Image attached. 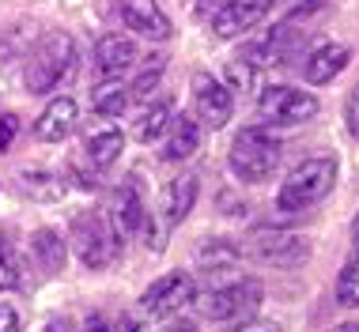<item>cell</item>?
<instances>
[{"label": "cell", "mask_w": 359, "mask_h": 332, "mask_svg": "<svg viewBox=\"0 0 359 332\" xmlns=\"http://www.w3.org/2000/svg\"><path fill=\"white\" fill-rule=\"evenodd\" d=\"M280 155H284V144L276 140L265 125H254V129H242L235 140H231V151H227V162H231V174L238 181H269L280 166Z\"/></svg>", "instance_id": "6da1fadb"}, {"label": "cell", "mask_w": 359, "mask_h": 332, "mask_svg": "<svg viewBox=\"0 0 359 332\" xmlns=\"http://www.w3.org/2000/svg\"><path fill=\"white\" fill-rule=\"evenodd\" d=\"M72 61H76V42L65 31H50L38 38V46L27 53L23 61V83L31 95H46L53 91L65 76L72 72Z\"/></svg>", "instance_id": "7a4b0ae2"}, {"label": "cell", "mask_w": 359, "mask_h": 332, "mask_svg": "<svg viewBox=\"0 0 359 332\" xmlns=\"http://www.w3.org/2000/svg\"><path fill=\"white\" fill-rule=\"evenodd\" d=\"M333 185H337V159H325V155L322 159H306L280 181L276 204L280 212H306L318 200H325L333 193Z\"/></svg>", "instance_id": "3957f363"}, {"label": "cell", "mask_w": 359, "mask_h": 332, "mask_svg": "<svg viewBox=\"0 0 359 332\" xmlns=\"http://www.w3.org/2000/svg\"><path fill=\"white\" fill-rule=\"evenodd\" d=\"M69 242L76 249V257L83 261V268L99 272L106 268L114 257H118V234H114L110 219L102 216V212H80V216L72 219V230H69Z\"/></svg>", "instance_id": "277c9868"}, {"label": "cell", "mask_w": 359, "mask_h": 332, "mask_svg": "<svg viewBox=\"0 0 359 332\" xmlns=\"http://www.w3.org/2000/svg\"><path fill=\"white\" fill-rule=\"evenodd\" d=\"M242 253H246L250 261H257V265H269V268H299L310 261V242L299 238V234H291V230L257 227L246 238Z\"/></svg>", "instance_id": "5b68a950"}, {"label": "cell", "mask_w": 359, "mask_h": 332, "mask_svg": "<svg viewBox=\"0 0 359 332\" xmlns=\"http://www.w3.org/2000/svg\"><path fill=\"white\" fill-rule=\"evenodd\" d=\"M261 295L265 291H261L257 279H238V283H227V287L197 295V310L208 321H242L261 306Z\"/></svg>", "instance_id": "8992f818"}, {"label": "cell", "mask_w": 359, "mask_h": 332, "mask_svg": "<svg viewBox=\"0 0 359 332\" xmlns=\"http://www.w3.org/2000/svg\"><path fill=\"white\" fill-rule=\"evenodd\" d=\"M257 110L269 125H303L310 117H318L322 102L310 91H299V87H287V83H273L261 91Z\"/></svg>", "instance_id": "52a82bcc"}, {"label": "cell", "mask_w": 359, "mask_h": 332, "mask_svg": "<svg viewBox=\"0 0 359 332\" xmlns=\"http://www.w3.org/2000/svg\"><path fill=\"white\" fill-rule=\"evenodd\" d=\"M193 295H197V291H193V276H189V272H167V276H159L140 295V310L148 317L163 321V317H174L186 302H193Z\"/></svg>", "instance_id": "ba28073f"}, {"label": "cell", "mask_w": 359, "mask_h": 332, "mask_svg": "<svg viewBox=\"0 0 359 332\" xmlns=\"http://www.w3.org/2000/svg\"><path fill=\"white\" fill-rule=\"evenodd\" d=\"M193 106H197V121L205 129H223L235 113V99H231V87L219 83L216 76L197 72L193 76Z\"/></svg>", "instance_id": "9c48e42d"}, {"label": "cell", "mask_w": 359, "mask_h": 332, "mask_svg": "<svg viewBox=\"0 0 359 332\" xmlns=\"http://www.w3.org/2000/svg\"><path fill=\"white\" fill-rule=\"evenodd\" d=\"M276 0H223V4L212 12V34L216 38H238L273 12Z\"/></svg>", "instance_id": "30bf717a"}, {"label": "cell", "mask_w": 359, "mask_h": 332, "mask_svg": "<svg viewBox=\"0 0 359 332\" xmlns=\"http://www.w3.org/2000/svg\"><path fill=\"white\" fill-rule=\"evenodd\" d=\"M118 12L125 19L129 31H137L140 38H151V42H167L174 34V23L170 15L163 12L155 0H118Z\"/></svg>", "instance_id": "8fae6325"}, {"label": "cell", "mask_w": 359, "mask_h": 332, "mask_svg": "<svg viewBox=\"0 0 359 332\" xmlns=\"http://www.w3.org/2000/svg\"><path fill=\"white\" fill-rule=\"evenodd\" d=\"M110 227L118 238H133V234H140L144 219H148V208H144V197L140 189L133 181H125L118 193H114V204H110Z\"/></svg>", "instance_id": "7c38bea8"}, {"label": "cell", "mask_w": 359, "mask_h": 332, "mask_svg": "<svg viewBox=\"0 0 359 332\" xmlns=\"http://www.w3.org/2000/svg\"><path fill=\"white\" fill-rule=\"evenodd\" d=\"M91 64H95V72H99L102 80H118L125 68L137 64V46H133V38H125V34H102L99 42H95Z\"/></svg>", "instance_id": "4fadbf2b"}, {"label": "cell", "mask_w": 359, "mask_h": 332, "mask_svg": "<svg viewBox=\"0 0 359 332\" xmlns=\"http://www.w3.org/2000/svg\"><path fill=\"white\" fill-rule=\"evenodd\" d=\"M76 121H80V106H76V99H69V95H61V99H53L42 110V117L34 121V136L42 144H61L65 136L76 129Z\"/></svg>", "instance_id": "5bb4252c"}, {"label": "cell", "mask_w": 359, "mask_h": 332, "mask_svg": "<svg viewBox=\"0 0 359 332\" xmlns=\"http://www.w3.org/2000/svg\"><path fill=\"white\" fill-rule=\"evenodd\" d=\"M348 61H352V50H348L344 42L318 46V50L306 57V64H303V76H306V83L322 87V83H329V80H337V76H341L344 68H348Z\"/></svg>", "instance_id": "9a60e30c"}, {"label": "cell", "mask_w": 359, "mask_h": 332, "mask_svg": "<svg viewBox=\"0 0 359 332\" xmlns=\"http://www.w3.org/2000/svg\"><path fill=\"white\" fill-rule=\"evenodd\" d=\"M197 193H201V181L193 174H178L174 181H167V189H163V223L167 227L186 223L193 204H197Z\"/></svg>", "instance_id": "2e32d148"}, {"label": "cell", "mask_w": 359, "mask_h": 332, "mask_svg": "<svg viewBox=\"0 0 359 332\" xmlns=\"http://www.w3.org/2000/svg\"><path fill=\"white\" fill-rule=\"evenodd\" d=\"M201 151V121L189 113L174 117L167 129V148H163V159L167 162H186Z\"/></svg>", "instance_id": "e0dca14e"}, {"label": "cell", "mask_w": 359, "mask_h": 332, "mask_svg": "<svg viewBox=\"0 0 359 332\" xmlns=\"http://www.w3.org/2000/svg\"><path fill=\"white\" fill-rule=\"evenodd\" d=\"M15 185H19V193L23 197H31L38 204H53V200H61L65 193H69V181L61 178V174H53V170H19L15 174Z\"/></svg>", "instance_id": "ac0fdd59"}, {"label": "cell", "mask_w": 359, "mask_h": 332, "mask_svg": "<svg viewBox=\"0 0 359 332\" xmlns=\"http://www.w3.org/2000/svg\"><path fill=\"white\" fill-rule=\"evenodd\" d=\"M83 151L95 166H114L118 155L125 151V136H121V129H114V125H95V129H87V136H83Z\"/></svg>", "instance_id": "d6986e66"}, {"label": "cell", "mask_w": 359, "mask_h": 332, "mask_svg": "<svg viewBox=\"0 0 359 332\" xmlns=\"http://www.w3.org/2000/svg\"><path fill=\"white\" fill-rule=\"evenodd\" d=\"M31 253H34L38 268H42L46 276H57V272L65 268V261H69V242H65L53 227H42V230H34V238H31Z\"/></svg>", "instance_id": "ffe728a7"}, {"label": "cell", "mask_w": 359, "mask_h": 332, "mask_svg": "<svg viewBox=\"0 0 359 332\" xmlns=\"http://www.w3.org/2000/svg\"><path fill=\"white\" fill-rule=\"evenodd\" d=\"M299 46H303V34L291 31V27H276V31L254 50V61L250 64H287L291 57L299 53Z\"/></svg>", "instance_id": "44dd1931"}, {"label": "cell", "mask_w": 359, "mask_h": 332, "mask_svg": "<svg viewBox=\"0 0 359 332\" xmlns=\"http://www.w3.org/2000/svg\"><path fill=\"white\" fill-rule=\"evenodd\" d=\"M129 99H133V91L125 87L121 76L118 80H102V83H95V91H91V110L99 117H121L129 110Z\"/></svg>", "instance_id": "7402d4cb"}, {"label": "cell", "mask_w": 359, "mask_h": 332, "mask_svg": "<svg viewBox=\"0 0 359 332\" xmlns=\"http://www.w3.org/2000/svg\"><path fill=\"white\" fill-rule=\"evenodd\" d=\"M170 121H174V106H170L167 99H159L155 106H148V110L140 113V121H137V129H133V136H137L140 144H155L159 136H167Z\"/></svg>", "instance_id": "603a6c76"}, {"label": "cell", "mask_w": 359, "mask_h": 332, "mask_svg": "<svg viewBox=\"0 0 359 332\" xmlns=\"http://www.w3.org/2000/svg\"><path fill=\"white\" fill-rule=\"evenodd\" d=\"M238 257H242V249L235 246V242H227V238H212L208 246L201 249V265H205V268H212V265H216V272L231 268Z\"/></svg>", "instance_id": "cb8c5ba5"}, {"label": "cell", "mask_w": 359, "mask_h": 332, "mask_svg": "<svg viewBox=\"0 0 359 332\" xmlns=\"http://www.w3.org/2000/svg\"><path fill=\"white\" fill-rule=\"evenodd\" d=\"M337 302L341 306H359V257H352L337 276Z\"/></svg>", "instance_id": "d4e9b609"}, {"label": "cell", "mask_w": 359, "mask_h": 332, "mask_svg": "<svg viewBox=\"0 0 359 332\" xmlns=\"http://www.w3.org/2000/svg\"><path fill=\"white\" fill-rule=\"evenodd\" d=\"M148 61H151V64L144 68V76L129 87V91L137 95V99H151V87L163 80V68H167V57H148Z\"/></svg>", "instance_id": "484cf974"}, {"label": "cell", "mask_w": 359, "mask_h": 332, "mask_svg": "<svg viewBox=\"0 0 359 332\" xmlns=\"http://www.w3.org/2000/svg\"><path fill=\"white\" fill-rule=\"evenodd\" d=\"M12 287H19V265L8 249H0V291H12Z\"/></svg>", "instance_id": "4316f807"}, {"label": "cell", "mask_w": 359, "mask_h": 332, "mask_svg": "<svg viewBox=\"0 0 359 332\" xmlns=\"http://www.w3.org/2000/svg\"><path fill=\"white\" fill-rule=\"evenodd\" d=\"M19 113H0V151H8L15 144V136H19Z\"/></svg>", "instance_id": "83f0119b"}, {"label": "cell", "mask_w": 359, "mask_h": 332, "mask_svg": "<svg viewBox=\"0 0 359 332\" xmlns=\"http://www.w3.org/2000/svg\"><path fill=\"white\" fill-rule=\"evenodd\" d=\"M344 117H348V129H352V136L359 140V87L352 95H348V110H344Z\"/></svg>", "instance_id": "f1b7e54d"}, {"label": "cell", "mask_w": 359, "mask_h": 332, "mask_svg": "<svg viewBox=\"0 0 359 332\" xmlns=\"http://www.w3.org/2000/svg\"><path fill=\"white\" fill-rule=\"evenodd\" d=\"M227 76H231L235 83H246V87L257 80V76H254V68H250V61H246V68H242V61H231V64H227Z\"/></svg>", "instance_id": "f546056e"}, {"label": "cell", "mask_w": 359, "mask_h": 332, "mask_svg": "<svg viewBox=\"0 0 359 332\" xmlns=\"http://www.w3.org/2000/svg\"><path fill=\"white\" fill-rule=\"evenodd\" d=\"M0 332H19V314L8 302H0Z\"/></svg>", "instance_id": "4dcf8cb0"}, {"label": "cell", "mask_w": 359, "mask_h": 332, "mask_svg": "<svg viewBox=\"0 0 359 332\" xmlns=\"http://www.w3.org/2000/svg\"><path fill=\"white\" fill-rule=\"evenodd\" d=\"M238 332H280V325H273V321H250V325H242Z\"/></svg>", "instance_id": "1f68e13d"}, {"label": "cell", "mask_w": 359, "mask_h": 332, "mask_svg": "<svg viewBox=\"0 0 359 332\" xmlns=\"http://www.w3.org/2000/svg\"><path fill=\"white\" fill-rule=\"evenodd\" d=\"M118 332H148V328H144L140 317H121L118 321Z\"/></svg>", "instance_id": "d6a6232c"}, {"label": "cell", "mask_w": 359, "mask_h": 332, "mask_svg": "<svg viewBox=\"0 0 359 332\" xmlns=\"http://www.w3.org/2000/svg\"><path fill=\"white\" fill-rule=\"evenodd\" d=\"M87 332H118V325H110L106 317H91L87 321Z\"/></svg>", "instance_id": "836d02e7"}, {"label": "cell", "mask_w": 359, "mask_h": 332, "mask_svg": "<svg viewBox=\"0 0 359 332\" xmlns=\"http://www.w3.org/2000/svg\"><path fill=\"white\" fill-rule=\"evenodd\" d=\"M42 332H76V325H72V321H65V317H57V321H50Z\"/></svg>", "instance_id": "e575fe53"}, {"label": "cell", "mask_w": 359, "mask_h": 332, "mask_svg": "<svg viewBox=\"0 0 359 332\" xmlns=\"http://www.w3.org/2000/svg\"><path fill=\"white\" fill-rule=\"evenodd\" d=\"M69 174L83 185V189H99V178H91V174H83V170H69Z\"/></svg>", "instance_id": "d590c367"}, {"label": "cell", "mask_w": 359, "mask_h": 332, "mask_svg": "<svg viewBox=\"0 0 359 332\" xmlns=\"http://www.w3.org/2000/svg\"><path fill=\"white\" fill-rule=\"evenodd\" d=\"M167 332H197V325H189V321H170Z\"/></svg>", "instance_id": "8d00e7d4"}, {"label": "cell", "mask_w": 359, "mask_h": 332, "mask_svg": "<svg viewBox=\"0 0 359 332\" xmlns=\"http://www.w3.org/2000/svg\"><path fill=\"white\" fill-rule=\"evenodd\" d=\"M352 242H355V249H359V212H355V219H352Z\"/></svg>", "instance_id": "74e56055"}, {"label": "cell", "mask_w": 359, "mask_h": 332, "mask_svg": "<svg viewBox=\"0 0 359 332\" xmlns=\"http://www.w3.org/2000/svg\"><path fill=\"white\" fill-rule=\"evenodd\" d=\"M333 332H359V325H352V321H348V325H337Z\"/></svg>", "instance_id": "f35d334b"}]
</instances>
